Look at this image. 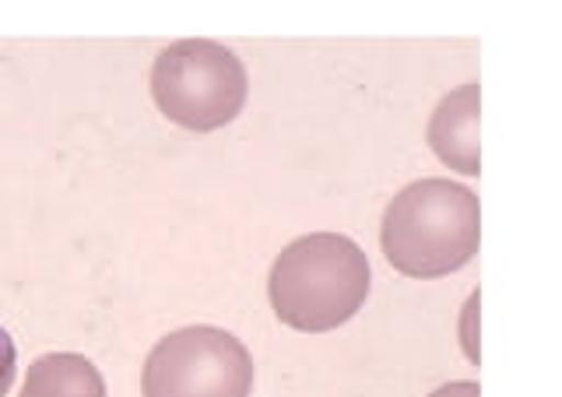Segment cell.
<instances>
[{
    "label": "cell",
    "instance_id": "6",
    "mask_svg": "<svg viewBox=\"0 0 562 397\" xmlns=\"http://www.w3.org/2000/svg\"><path fill=\"white\" fill-rule=\"evenodd\" d=\"M22 397H105V379L92 359L78 352H49L29 366Z\"/></svg>",
    "mask_w": 562,
    "mask_h": 397
},
{
    "label": "cell",
    "instance_id": "9",
    "mask_svg": "<svg viewBox=\"0 0 562 397\" xmlns=\"http://www.w3.org/2000/svg\"><path fill=\"white\" fill-rule=\"evenodd\" d=\"M429 397H482V390H479L474 379H453V384L432 390Z\"/></svg>",
    "mask_w": 562,
    "mask_h": 397
},
{
    "label": "cell",
    "instance_id": "5",
    "mask_svg": "<svg viewBox=\"0 0 562 397\" xmlns=\"http://www.w3.org/2000/svg\"><path fill=\"white\" fill-rule=\"evenodd\" d=\"M479 113L482 92L479 84H461L450 95L439 99L429 116V145L436 159L464 177L482 172V145H479Z\"/></svg>",
    "mask_w": 562,
    "mask_h": 397
},
{
    "label": "cell",
    "instance_id": "3",
    "mask_svg": "<svg viewBox=\"0 0 562 397\" xmlns=\"http://www.w3.org/2000/svg\"><path fill=\"white\" fill-rule=\"evenodd\" d=\"M151 95L172 124L207 134L228 127L243 113L250 78L228 46L180 39L158 54L151 67Z\"/></svg>",
    "mask_w": 562,
    "mask_h": 397
},
{
    "label": "cell",
    "instance_id": "8",
    "mask_svg": "<svg viewBox=\"0 0 562 397\" xmlns=\"http://www.w3.org/2000/svg\"><path fill=\"white\" fill-rule=\"evenodd\" d=\"M474 317H479V292L468 299L464 314H461V344H464L468 359L479 366V334H474Z\"/></svg>",
    "mask_w": 562,
    "mask_h": 397
},
{
    "label": "cell",
    "instance_id": "1",
    "mask_svg": "<svg viewBox=\"0 0 562 397\" xmlns=\"http://www.w3.org/2000/svg\"><path fill=\"white\" fill-rule=\"evenodd\" d=\"M482 243L479 197L450 180L408 183L386 204L380 247L408 279H443L471 264Z\"/></svg>",
    "mask_w": 562,
    "mask_h": 397
},
{
    "label": "cell",
    "instance_id": "4",
    "mask_svg": "<svg viewBox=\"0 0 562 397\" xmlns=\"http://www.w3.org/2000/svg\"><path fill=\"white\" fill-rule=\"evenodd\" d=\"M254 359L222 327H183L148 352L145 397H250Z\"/></svg>",
    "mask_w": 562,
    "mask_h": 397
},
{
    "label": "cell",
    "instance_id": "2",
    "mask_svg": "<svg viewBox=\"0 0 562 397\" xmlns=\"http://www.w3.org/2000/svg\"><path fill=\"white\" fill-rule=\"evenodd\" d=\"M369 257L341 232H310L278 253L268 296L281 324L324 334L362 309L369 296Z\"/></svg>",
    "mask_w": 562,
    "mask_h": 397
},
{
    "label": "cell",
    "instance_id": "7",
    "mask_svg": "<svg viewBox=\"0 0 562 397\" xmlns=\"http://www.w3.org/2000/svg\"><path fill=\"white\" fill-rule=\"evenodd\" d=\"M14 373H18V349L11 334L0 327V397H4L14 384Z\"/></svg>",
    "mask_w": 562,
    "mask_h": 397
}]
</instances>
